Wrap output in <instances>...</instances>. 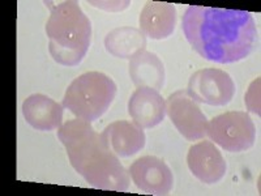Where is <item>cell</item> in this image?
<instances>
[{
  "instance_id": "cell-12",
  "label": "cell",
  "mask_w": 261,
  "mask_h": 196,
  "mask_svg": "<svg viewBox=\"0 0 261 196\" xmlns=\"http://www.w3.org/2000/svg\"><path fill=\"white\" fill-rule=\"evenodd\" d=\"M63 105L48 95L32 94L22 104V115L34 130L54 131L63 125Z\"/></svg>"
},
{
  "instance_id": "cell-15",
  "label": "cell",
  "mask_w": 261,
  "mask_h": 196,
  "mask_svg": "<svg viewBox=\"0 0 261 196\" xmlns=\"http://www.w3.org/2000/svg\"><path fill=\"white\" fill-rule=\"evenodd\" d=\"M105 47L113 57L132 59L140 51L145 50L146 37L137 28H116L105 38Z\"/></svg>"
},
{
  "instance_id": "cell-7",
  "label": "cell",
  "mask_w": 261,
  "mask_h": 196,
  "mask_svg": "<svg viewBox=\"0 0 261 196\" xmlns=\"http://www.w3.org/2000/svg\"><path fill=\"white\" fill-rule=\"evenodd\" d=\"M187 92L199 104L225 106L234 97L235 84L222 69L204 68L191 76Z\"/></svg>"
},
{
  "instance_id": "cell-11",
  "label": "cell",
  "mask_w": 261,
  "mask_h": 196,
  "mask_svg": "<svg viewBox=\"0 0 261 196\" xmlns=\"http://www.w3.org/2000/svg\"><path fill=\"white\" fill-rule=\"evenodd\" d=\"M101 136L118 157H130L136 155L145 146L146 141L144 128L128 120L110 123Z\"/></svg>"
},
{
  "instance_id": "cell-3",
  "label": "cell",
  "mask_w": 261,
  "mask_h": 196,
  "mask_svg": "<svg viewBox=\"0 0 261 196\" xmlns=\"http://www.w3.org/2000/svg\"><path fill=\"white\" fill-rule=\"evenodd\" d=\"M50 17L46 24L48 51L51 57L65 67L77 65L89 50L92 24L77 2H46Z\"/></svg>"
},
{
  "instance_id": "cell-4",
  "label": "cell",
  "mask_w": 261,
  "mask_h": 196,
  "mask_svg": "<svg viewBox=\"0 0 261 196\" xmlns=\"http://www.w3.org/2000/svg\"><path fill=\"white\" fill-rule=\"evenodd\" d=\"M116 95V84L102 72L92 71L74 79L65 90L63 107L76 118L94 122L103 115Z\"/></svg>"
},
{
  "instance_id": "cell-2",
  "label": "cell",
  "mask_w": 261,
  "mask_h": 196,
  "mask_svg": "<svg viewBox=\"0 0 261 196\" xmlns=\"http://www.w3.org/2000/svg\"><path fill=\"white\" fill-rule=\"evenodd\" d=\"M58 139L65 146L72 167L89 186L118 192L128 190L129 173L90 122L76 118L63 123Z\"/></svg>"
},
{
  "instance_id": "cell-10",
  "label": "cell",
  "mask_w": 261,
  "mask_h": 196,
  "mask_svg": "<svg viewBox=\"0 0 261 196\" xmlns=\"http://www.w3.org/2000/svg\"><path fill=\"white\" fill-rule=\"evenodd\" d=\"M128 114L141 128L155 127L166 115V101L158 90L141 86L130 95Z\"/></svg>"
},
{
  "instance_id": "cell-13",
  "label": "cell",
  "mask_w": 261,
  "mask_h": 196,
  "mask_svg": "<svg viewBox=\"0 0 261 196\" xmlns=\"http://www.w3.org/2000/svg\"><path fill=\"white\" fill-rule=\"evenodd\" d=\"M176 25V9L172 4L148 2L140 13V30L151 39L170 37Z\"/></svg>"
},
{
  "instance_id": "cell-1",
  "label": "cell",
  "mask_w": 261,
  "mask_h": 196,
  "mask_svg": "<svg viewBox=\"0 0 261 196\" xmlns=\"http://www.w3.org/2000/svg\"><path fill=\"white\" fill-rule=\"evenodd\" d=\"M183 32L196 53L220 64L248 57L256 38L252 15L241 9L191 6L183 15Z\"/></svg>"
},
{
  "instance_id": "cell-16",
  "label": "cell",
  "mask_w": 261,
  "mask_h": 196,
  "mask_svg": "<svg viewBox=\"0 0 261 196\" xmlns=\"http://www.w3.org/2000/svg\"><path fill=\"white\" fill-rule=\"evenodd\" d=\"M260 79H256L248 88V92L244 95V102L251 113L260 116Z\"/></svg>"
},
{
  "instance_id": "cell-9",
  "label": "cell",
  "mask_w": 261,
  "mask_h": 196,
  "mask_svg": "<svg viewBox=\"0 0 261 196\" xmlns=\"http://www.w3.org/2000/svg\"><path fill=\"white\" fill-rule=\"evenodd\" d=\"M187 163L193 177L205 184L218 183L227 169L222 153L211 140H204L191 146Z\"/></svg>"
},
{
  "instance_id": "cell-5",
  "label": "cell",
  "mask_w": 261,
  "mask_h": 196,
  "mask_svg": "<svg viewBox=\"0 0 261 196\" xmlns=\"http://www.w3.org/2000/svg\"><path fill=\"white\" fill-rule=\"evenodd\" d=\"M206 135L225 151L238 153L247 151L255 144L256 128L247 113L228 111L209 120Z\"/></svg>"
},
{
  "instance_id": "cell-14",
  "label": "cell",
  "mask_w": 261,
  "mask_h": 196,
  "mask_svg": "<svg viewBox=\"0 0 261 196\" xmlns=\"http://www.w3.org/2000/svg\"><path fill=\"white\" fill-rule=\"evenodd\" d=\"M129 76L137 88L145 86L151 89H162L165 84V65L154 53L143 50L129 59Z\"/></svg>"
},
{
  "instance_id": "cell-6",
  "label": "cell",
  "mask_w": 261,
  "mask_h": 196,
  "mask_svg": "<svg viewBox=\"0 0 261 196\" xmlns=\"http://www.w3.org/2000/svg\"><path fill=\"white\" fill-rule=\"evenodd\" d=\"M166 114L179 134L190 141L204 139L208 119L187 90H178L166 100Z\"/></svg>"
},
{
  "instance_id": "cell-8",
  "label": "cell",
  "mask_w": 261,
  "mask_h": 196,
  "mask_svg": "<svg viewBox=\"0 0 261 196\" xmlns=\"http://www.w3.org/2000/svg\"><path fill=\"white\" fill-rule=\"evenodd\" d=\"M129 177L139 190L150 195H167L174 186V177L166 162L154 156H144L130 165Z\"/></svg>"
}]
</instances>
